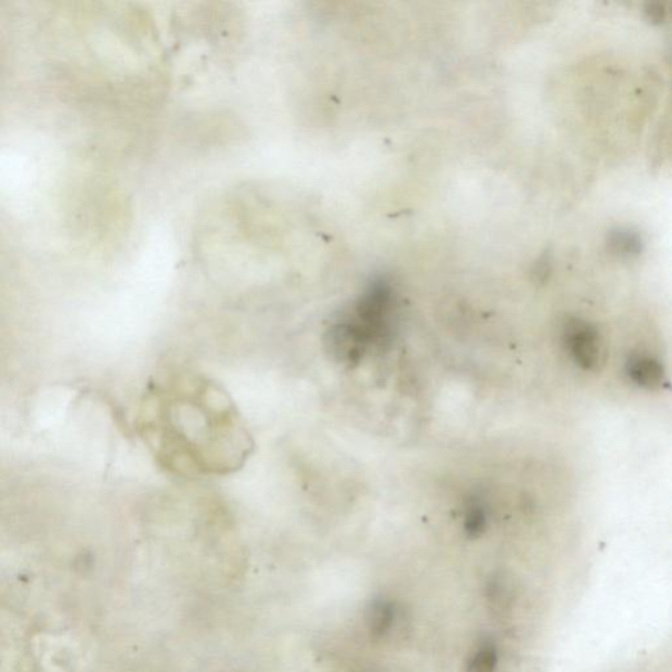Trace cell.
I'll use <instances>...</instances> for the list:
<instances>
[{
    "mask_svg": "<svg viewBox=\"0 0 672 672\" xmlns=\"http://www.w3.org/2000/svg\"><path fill=\"white\" fill-rule=\"evenodd\" d=\"M160 403V453L183 475H224L250 452L246 428L226 394L206 379H175Z\"/></svg>",
    "mask_w": 672,
    "mask_h": 672,
    "instance_id": "1",
    "label": "cell"
},
{
    "mask_svg": "<svg viewBox=\"0 0 672 672\" xmlns=\"http://www.w3.org/2000/svg\"><path fill=\"white\" fill-rule=\"evenodd\" d=\"M563 343L572 361L584 370H598L604 361V344L598 330L582 320H570L563 327Z\"/></svg>",
    "mask_w": 672,
    "mask_h": 672,
    "instance_id": "2",
    "label": "cell"
},
{
    "mask_svg": "<svg viewBox=\"0 0 672 672\" xmlns=\"http://www.w3.org/2000/svg\"><path fill=\"white\" fill-rule=\"evenodd\" d=\"M627 373L634 384L645 389H658L665 382L662 364L648 355H633L627 361Z\"/></svg>",
    "mask_w": 672,
    "mask_h": 672,
    "instance_id": "3",
    "label": "cell"
},
{
    "mask_svg": "<svg viewBox=\"0 0 672 672\" xmlns=\"http://www.w3.org/2000/svg\"><path fill=\"white\" fill-rule=\"evenodd\" d=\"M396 619V607L391 601L382 600V599L373 601L372 606L368 610L367 616L370 632L375 638L388 636L393 629Z\"/></svg>",
    "mask_w": 672,
    "mask_h": 672,
    "instance_id": "4",
    "label": "cell"
},
{
    "mask_svg": "<svg viewBox=\"0 0 672 672\" xmlns=\"http://www.w3.org/2000/svg\"><path fill=\"white\" fill-rule=\"evenodd\" d=\"M489 523V507L482 496L475 495L469 499L464 517V530L470 539H477L486 531Z\"/></svg>",
    "mask_w": 672,
    "mask_h": 672,
    "instance_id": "5",
    "label": "cell"
},
{
    "mask_svg": "<svg viewBox=\"0 0 672 672\" xmlns=\"http://www.w3.org/2000/svg\"><path fill=\"white\" fill-rule=\"evenodd\" d=\"M487 600L496 616L504 615V610H510L513 594H511L510 583L504 575H499L490 581L489 587H487Z\"/></svg>",
    "mask_w": 672,
    "mask_h": 672,
    "instance_id": "6",
    "label": "cell"
},
{
    "mask_svg": "<svg viewBox=\"0 0 672 672\" xmlns=\"http://www.w3.org/2000/svg\"><path fill=\"white\" fill-rule=\"evenodd\" d=\"M498 651L493 642H482L467 663L466 672H495Z\"/></svg>",
    "mask_w": 672,
    "mask_h": 672,
    "instance_id": "7",
    "label": "cell"
},
{
    "mask_svg": "<svg viewBox=\"0 0 672 672\" xmlns=\"http://www.w3.org/2000/svg\"><path fill=\"white\" fill-rule=\"evenodd\" d=\"M610 248L620 256H633L641 251V239L630 230H618L610 236Z\"/></svg>",
    "mask_w": 672,
    "mask_h": 672,
    "instance_id": "8",
    "label": "cell"
}]
</instances>
